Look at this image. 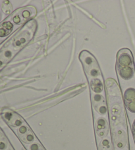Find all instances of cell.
Returning <instances> with one entry per match:
<instances>
[{
  "label": "cell",
  "mask_w": 135,
  "mask_h": 150,
  "mask_svg": "<svg viewBox=\"0 0 135 150\" xmlns=\"http://www.w3.org/2000/svg\"><path fill=\"white\" fill-rule=\"evenodd\" d=\"M116 71L122 79L129 80L134 75V65L132 54L130 50L123 48L117 56Z\"/></svg>",
  "instance_id": "cell-1"
},
{
  "label": "cell",
  "mask_w": 135,
  "mask_h": 150,
  "mask_svg": "<svg viewBox=\"0 0 135 150\" xmlns=\"http://www.w3.org/2000/svg\"><path fill=\"white\" fill-rule=\"evenodd\" d=\"M79 59L82 64L83 68L88 77V81L102 77L100 66L92 54L86 50H84L80 54Z\"/></svg>",
  "instance_id": "cell-2"
},
{
  "label": "cell",
  "mask_w": 135,
  "mask_h": 150,
  "mask_svg": "<svg viewBox=\"0 0 135 150\" xmlns=\"http://www.w3.org/2000/svg\"><path fill=\"white\" fill-rule=\"evenodd\" d=\"M36 9L33 7L29 6L22 8L21 10H20L19 13L15 15V16L13 18V21L15 24H21V23L32 18L36 15Z\"/></svg>",
  "instance_id": "cell-3"
},
{
  "label": "cell",
  "mask_w": 135,
  "mask_h": 150,
  "mask_svg": "<svg viewBox=\"0 0 135 150\" xmlns=\"http://www.w3.org/2000/svg\"><path fill=\"white\" fill-rule=\"evenodd\" d=\"M124 100L127 109L132 113H135V89L128 88L124 91Z\"/></svg>",
  "instance_id": "cell-4"
},
{
  "label": "cell",
  "mask_w": 135,
  "mask_h": 150,
  "mask_svg": "<svg viewBox=\"0 0 135 150\" xmlns=\"http://www.w3.org/2000/svg\"><path fill=\"white\" fill-rule=\"evenodd\" d=\"M92 100L94 103V107L100 113L105 114L106 112L105 101L102 95L94 93L92 95Z\"/></svg>",
  "instance_id": "cell-5"
},
{
  "label": "cell",
  "mask_w": 135,
  "mask_h": 150,
  "mask_svg": "<svg viewBox=\"0 0 135 150\" xmlns=\"http://www.w3.org/2000/svg\"><path fill=\"white\" fill-rule=\"evenodd\" d=\"M90 89L94 92V93L99 94L102 93L103 90V80L102 77L101 78H96L89 81Z\"/></svg>",
  "instance_id": "cell-6"
},
{
  "label": "cell",
  "mask_w": 135,
  "mask_h": 150,
  "mask_svg": "<svg viewBox=\"0 0 135 150\" xmlns=\"http://www.w3.org/2000/svg\"><path fill=\"white\" fill-rule=\"evenodd\" d=\"M13 25L10 21H6L0 25V37H6L11 33Z\"/></svg>",
  "instance_id": "cell-7"
},
{
  "label": "cell",
  "mask_w": 135,
  "mask_h": 150,
  "mask_svg": "<svg viewBox=\"0 0 135 150\" xmlns=\"http://www.w3.org/2000/svg\"><path fill=\"white\" fill-rule=\"evenodd\" d=\"M3 11L6 14H9L12 11V6L9 1H4L2 6Z\"/></svg>",
  "instance_id": "cell-8"
},
{
  "label": "cell",
  "mask_w": 135,
  "mask_h": 150,
  "mask_svg": "<svg viewBox=\"0 0 135 150\" xmlns=\"http://www.w3.org/2000/svg\"><path fill=\"white\" fill-rule=\"evenodd\" d=\"M30 148H31V150H38V146L37 144H34L32 145V146H31Z\"/></svg>",
  "instance_id": "cell-9"
},
{
  "label": "cell",
  "mask_w": 135,
  "mask_h": 150,
  "mask_svg": "<svg viewBox=\"0 0 135 150\" xmlns=\"http://www.w3.org/2000/svg\"><path fill=\"white\" fill-rule=\"evenodd\" d=\"M132 132H133V135L135 138V120L133 122V125H132Z\"/></svg>",
  "instance_id": "cell-10"
}]
</instances>
